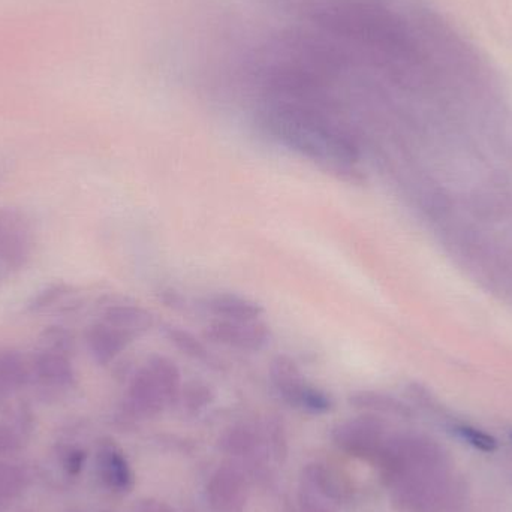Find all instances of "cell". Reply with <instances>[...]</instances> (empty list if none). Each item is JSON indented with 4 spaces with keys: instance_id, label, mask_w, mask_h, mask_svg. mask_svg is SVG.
Returning a JSON list of instances; mask_svg holds the SVG:
<instances>
[{
    "instance_id": "16",
    "label": "cell",
    "mask_w": 512,
    "mask_h": 512,
    "mask_svg": "<svg viewBox=\"0 0 512 512\" xmlns=\"http://www.w3.org/2000/svg\"><path fill=\"white\" fill-rule=\"evenodd\" d=\"M38 345L41 351L54 352V354L71 358L75 352V337L62 325H50L39 334Z\"/></svg>"
},
{
    "instance_id": "9",
    "label": "cell",
    "mask_w": 512,
    "mask_h": 512,
    "mask_svg": "<svg viewBox=\"0 0 512 512\" xmlns=\"http://www.w3.org/2000/svg\"><path fill=\"white\" fill-rule=\"evenodd\" d=\"M98 471L102 483L117 493H126L134 486V475L123 451L116 442L104 439L98 448Z\"/></svg>"
},
{
    "instance_id": "4",
    "label": "cell",
    "mask_w": 512,
    "mask_h": 512,
    "mask_svg": "<svg viewBox=\"0 0 512 512\" xmlns=\"http://www.w3.org/2000/svg\"><path fill=\"white\" fill-rule=\"evenodd\" d=\"M337 444L354 456L379 459L388 439L384 426L375 417H360L340 424L334 432Z\"/></svg>"
},
{
    "instance_id": "11",
    "label": "cell",
    "mask_w": 512,
    "mask_h": 512,
    "mask_svg": "<svg viewBox=\"0 0 512 512\" xmlns=\"http://www.w3.org/2000/svg\"><path fill=\"white\" fill-rule=\"evenodd\" d=\"M30 382V366L20 352L0 348V403L26 387Z\"/></svg>"
},
{
    "instance_id": "3",
    "label": "cell",
    "mask_w": 512,
    "mask_h": 512,
    "mask_svg": "<svg viewBox=\"0 0 512 512\" xmlns=\"http://www.w3.org/2000/svg\"><path fill=\"white\" fill-rule=\"evenodd\" d=\"M33 251L29 219L17 209H0V261L9 270H21Z\"/></svg>"
},
{
    "instance_id": "12",
    "label": "cell",
    "mask_w": 512,
    "mask_h": 512,
    "mask_svg": "<svg viewBox=\"0 0 512 512\" xmlns=\"http://www.w3.org/2000/svg\"><path fill=\"white\" fill-rule=\"evenodd\" d=\"M104 321L129 336L137 337L155 327V316L144 307L135 304H114L104 312Z\"/></svg>"
},
{
    "instance_id": "8",
    "label": "cell",
    "mask_w": 512,
    "mask_h": 512,
    "mask_svg": "<svg viewBox=\"0 0 512 512\" xmlns=\"http://www.w3.org/2000/svg\"><path fill=\"white\" fill-rule=\"evenodd\" d=\"M132 342L134 337L105 321L90 325L86 331L87 348L99 366L113 363Z\"/></svg>"
},
{
    "instance_id": "21",
    "label": "cell",
    "mask_w": 512,
    "mask_h": 512,
    "mask_svg": "<svg viewBox=\"0 0 512 512\" xmlns=\"http://www.w3.org/2000/svg\"><path fill=\"white\" fill-rule=\"evenodd\" d=\"M457 433L469 445H472L475 450L481 451V453L492 454L498 451V441L489 433L483 432V430L475 429V427L471 426H460L457 429Z\"/></svg>"
},
{
    "instance_id": "26",
    "label": "cell",
    "mask_w": 512,
    "mask_h": 512,
    "mask_svg": "<svg viewBox=\"0 0 512 512\" xmlns=\"http://www.w3.org/2000/svg\"><path fill=\"white\" fill-rule=\"evenodd\" d=\"M511 438H512V436H511Z\"/></svg>"
},
{
    "instance_id": "1",
    "label": "cell",
    "mask_w": 512,
    "mask_h": 512,
    "mask_svg": "<svg viewBox=\"0 0 512 512\" xmlns=\"http://www.w3.org/2000/svg\"><path fill=\"white\" fill-rule=\"evenodd\" d=\"M270 379L279 396L288 405L312 414H325L333 408V400L325 391L309 384L298 364L288 355H277L270 364Z\"/></svg>"
},
{
    "instance_id": "25",
    "label": "cell",
    "mask_w": 512,
    "mask_h": 512,
    "mask_svg": "<svg viewBox=\"0 0 512 512\" xmlns=\"http://www.w3.org/2000/svg\"><path fill=\"white\" fill-rule=\"evenodd\" d=\"M18 512H32L30 510H23V511H18Z\"/></svg>"
},
{
    "instance_id": "2",
    "label": "cell",
    "mask_w": 512,
    "mask_h": 512,
    "mask_svg": "<svg viewBox=\"0 0 512 512\" xmlns=\"http://www.w3.org/2000/svg\"><path fill=\"white\" fill-rule=\"evenodd\" d=\"M204 337L216 345L239 349L243 352H259L271 342V330L261 319L231 321L216 319L204 330Z\"/></svg>"
},
{
    "instance_id": "23",
    "label": "cell",
    "mask_w": 512,
    "mask_h": 512,
    "mask_svg": "<svg viewBox=\"0 0 512 512\" xmlns=\"http://www.w3.org/2000/svg\"><path fill=\"white\" fill-rule=\"evenodd\" d=\"M161 300L164 301L167 306L177 307L182 303V295L174 289H165L161 292Z\"/></svg>"
},
{
    "instance_id": "19",
    "label": "cell",
    "mask_w": 512,
    "mask_h": 512,
    "mask_svg": "<svg viewBox=\"0 0 512 512\" xmlns=\"http://www.w3.org/2000/svg\"><path fill=\"white\" fill-rule=\"evenodd\" d=\"M29 436L14 423L0 421V457H12L20 454L26 447Z\"/></svg>"
},
{
    "instance_id": "17",
    "label": "cell",
    "mask_w": 512,
    "mask_h": 512,
    "mask_svg": "<svg viewBox=\"0 0 512 512\" xmlns=\"http://www.w3.org/2000/svg\"><path fill=\"white\" fill-rule=\"evenodd\" d=\"M72 288L68 283H53L47 288L41 289L38 294L33 295L32 300L27 303V312L41 313L50 307L56 306L66 295L71 294Z\"/></svg>"
},
{
    "instance_id": "7",
    "label": "cell",
    "mask_w": 512,
    "mask_h": 512,
    "mask_svg": "<svg viewBox=\"0 0 512 512\" xmlns=\"http://www.w3.org/2000/svg\"><path fill=\"white\" fill-rule=\"evenodd\" d=\"M168 405L164 391L156 382L149 367L144 366L132 376L128 388V408L132 414L141 418H152L161 414Z\"/></svg>"
},
{
    "instance_id": "24",
    "label": "cell",
    "mask_w": 512,
    "mask_h": 512,
    "mask_svg": "<svg viewBox=\"0 0 512 512\" xmlns=\"http://www.w3.org/2000/svg\"><path fill=\"white\" fill-rule=\"evenodd\" d=\"M137 512H174L167 505L158 504V502L147 501L140 505Z\"/></svg>"
},
{
    "instance_id": "6",
    "label": "cell",
    "mask_w": 512,
    "mask_h": 512,
    "mask_svg": "<svg viewBox=\"0 0 512 512\" xmlns=\"http://www.w3.org/2000/svg\"><path fill=\"white\" fill-rule=\"evenodd\" d=\"M207 499L213 512H242L246 505V484L234 468L219 469L207 487Z\"/></svg>"
},
{
    "instance_id": "13",
    "label": "cell",
    "mask_w": 512,
    "mask_h": 512,
    "mask_svg": "<svg viewBox=\"0 0 512 512\" xmlns=\"http://www.w3.org/2000/svg\"><path fill=\"white\" fill-rule=\"evenodd\" d=\"M152 375L155 376L159 387L164 391L168 403L176 402L182 393V372L179 366L164 355H153L146 364Z\"/></svg>"
},
{
    "instance_id": "15",
    "label": "cell",
    "mask_w": 512,
    "mask_h": 512,
    "mask_svg": "<svg viewBox=\"0 0 512 512\" xmlns=\"http://www.w3.org/2000/svg\"><path fill=\"white\" fill-rule=\"evenodd\" d=\"M164 336L180 354L186 355L192 360L204 361L209 358V349L204 345L203 340L198 339L194 333L186 330V328L168 325L164 328Z\"/></svg>"
},
{
    "instance_id": "5",
    "label": "cell",
    "mask_w": 512,
    "mask_h": 512,
    "mask_svg": "<svg viewBox=\"0 0 512 512\" xmlns=\"http://www.w3.org/2000/svg\"><path fill=\"white\" fill-rule=\"evenodd\" d=\"M30 381H35L44 391H65L74 387L77 373L71 358L39 349L32 357Z\"/></svg>"
},
{
    "instance_id": "10",
    "label": "cell",
    "mask_w": 512,
    "mask_h": 512,
    "mask_svg": "<svg viewBox=\"0 0 512 512\" xmlns=\"http://www.w3.org/2000/svg\"><path fill=\"white\" fill-rule=\"evenodd\" d=\"M204 307L219 319L231 321H254L261 318L264 309L251 298L239 294H215L206 298Z\"/></svg>"
},
{
    "instance_id": "18",
    "label": "cell",
    "mask_w": 512,
    "mask_h": 512,
    "mask_svg": "<svg viewBox=\"0 0 512 512\" xmlns=\"http://www.w3.org/2000/svg\"><path fill=\"white\" fill-rule=\"evenodd\" d=\"M349 402H351V405H354L355 408L370 409V411L396 412V414H402L403 411L402 405L397 403L396 400L382 396V394L379 393H373V391L354 393L349 397Z\"/></svg>"
},
{
    "instance_id": "22",
    "label": "cell",
    "mask_w": 512,
    "mask_h": 512,
    "mask_svg": "<svg viewBox=\"0 0 512 512\" xmlns=\"http://www.w3.org/2000/svg\"><path fill=\"white\" fill-rule=\"evenodd\" d=\"M86 451L78 447H68L62 454V468L71 478L80 477L86 466Z\"/></svg>"
},
{
    "instance_id": "14",
    "label": "cell",
    "mask_w": 512,
    "mask_h": 512,
    "mask_svg": "<svg viewBox=\"0 0 512 512\" xmlns=\"http://www.w3.org/2000/svg\"><path fill=\"white\" fill-rule=\"evenodd\" d=\"M30 484L26 469L0 462V511L20 498Z\"/></svg>"
},
{
    "instance_id": "20",
    "label": "cell",
    "mask_w": 512,
    "mask_h": 512,
    "mask_svg": "<svg viewBox=\"0 0 512 512\" xmlns=\"http://www.w3.org/2000/svg\"><path fill=\"white\" fill-rule=\"evenodd\" d=\"M180 397L185 402L186 408L198 411V409L204 408L212 402L213 391L209 385L203 384V382H191V384L182 388Z\"/></svg>"
}]
</instances>
